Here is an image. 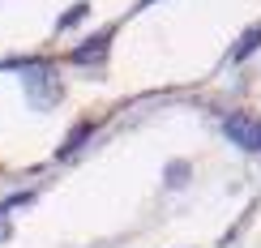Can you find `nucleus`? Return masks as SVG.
Returning <instances> with one entry per match:
<instances>
[{
	"label": "nucleus",
	"mask_w": 261,
	"mask_h": 248,
	"mask_svg": "<svg viewBox=\"0 0 261 248\" xmlns=\"http://www.w3.org/2000/svg\"><path fill=\"white\" fill-rule=\"evenodd\" d=\"M5 235H9V223H5V214H0V240H5Z\"/></svg>",
	"instance_id": "nucleus-1"
}]
</instances>
